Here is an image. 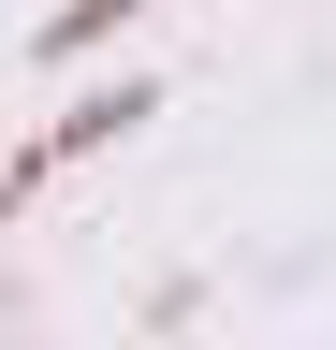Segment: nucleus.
<instances>
[{"instance_id":"nucleus-1","label":"nucleus","mask_w":336,"mask_h":350,"mask_svg":"<svg viewBox=\"0 0 336 350\" xmlns=\"http://www.w3.org/2000/svg\"><path fill=\"white\" fill-rule=\"evenodd\" d=\"M132 15H161V0H59L29 44H44V59H73V44H103V29H132Z\"/></svg>"},{"instance_id":"nucleus-2","label":"nucleus","mask_w":336,"mask_h":350,"mask_svg":"<svg viewBox=\"0 0 336 350\" xmlns=\"http://www.w3.org/2000/svg\"><path fill=\"white\" fill-rule=\"evenodd\" d=\"M146 103H161V88H103V103H88V117H59V161H73V146H117V131H132Z\"/></svg>"}]
</instances>
